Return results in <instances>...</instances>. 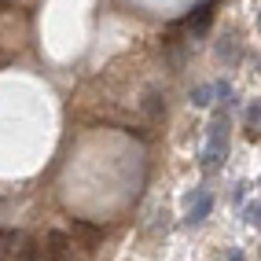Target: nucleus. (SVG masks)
<instances>
[{"mask_svg":"<svg viewBox=\"0 0 261 261\" xmlns=\"http://www.w3.org/2000/svg\"><path fill=\"white\" fill-rule=\"evenodd\" d=\"M243 195H247V184H236V191H232V199H236V202H243Z\"/></svg>","mask_w":261,"mask_h":261,"instance_id":"10","label":"nucleus"},{"mask_svg":"<svg viewBox=\"0 0 261 261\" xmlns=\"http://www.w3.org/2000/svg\"><path fill=\"white\" fill-rule=\"evenodd\" d=\"M44 257L48 261H81L74 232H48L44 236Z\"/></svg>","mask_w":261,"mask_h":261,"instance_id":"2","label":"nucleus"},{"mask_svg":"<svg viewBox=\"0 0 261 261\" xmlns=\"http://www.w3.org/2000/svg\"><path fill=\"white\" fill-rule=\"evenodd\" d=\"M257 30H261V15H257Z\"/></svg>","mask_w":261,"mask_h":261,"instance_id":"12","label":"nucleus"},{"mask_svg":"<svg viewBox=\"0 0 261 261\" xmlns=\"http://www.w3.org/2000/svg\"><path fill=\"white\" fill-rule=\"evenodd\" d=\"M217 56H221L224 63H236V41H232V37H221V44H217Z\"/></svg>","mask_w":261,"mask_h":261,"instance_id":"6","label":"nucleus"},{"mask_svg":"<svg viewBox=\"0 0 261 261\" xmlns=\"http://www.w3.org/2000/svg\"><path fill=\"white\" fill-rule=\"evenodd\" d=\"M15 247H19V236L8 232V228H0V261L15 257Z\"/></svg>","mask_w":261,"mask_h":261,"instance_id":"4","label":"nucleus"},{"mask_svg":"<svg viewBox=\"0 0 261 261\" xmlns=\"http://www.w3.org/2000/svg\"><path fill=\"white\" fill-rule=\"evenodd\" d=\"M247 125H250L254 133H261V103H257V99L247 107Z\"/></svg>","mask_w":261,"mask_h":261,"instance_id":"7","label":"nucleus"},{"mask_svg":"<svg viewBox=\"0 0 261 261\" xmlns=\"http://www.w3.org/2000/svg\"><path fill=\"white\" fill-rule=\"evenodd\" d=\"M210 210H214V195L202 191V188H195L188 195V224H202L206 217H210Z\"/></svg>","mask_w":261,"mask_h":261,"instance_id":"3","label":"nucleus"},{"mask_svg":"<svg viewBox=\"0 0 261 261\" xmlns=\"http://www.w3.org/2000/svg\"><path fill=\"white\" fill-rule=\"evenodd\" d=\"M210 96H214V89H210V85H199V89L191 92V103H195V107H210V103H214Z\"/></svg>","mask_w":261,"mask_h":261,"instance_id":"5","label":"nucleus"},{"mask_svg":"<svg viewBox=\"0 0 261 261\" xmlns=\"http://www.w3.org/2000/svg\"><path fill=\"white\" fill-rule=\"evenodd\" d=\"M243 221H247V224H261V202L243 206Z\"/></svg>","mask_w":261,"mask_h":261,"instance_id":"8","label":"nucleus"},{"mask_svg":"<svg viewBox=\"0 0 261 261\" xmlns=\"http://www.w3.org/2000/svg\"><path fill=\"white\" fill-rule=\"evenodd\" d=\"M228 133H232V121H228V114H214V121H210V133H206V147H202V169L206 173H214L221 162H224V154H228Z\"/></svg>","mask_w":261,"mask_h":261,"instance_id":"1","label":"nucleus"},{"mask_svg":"<svg viewBox=\"0 0 261 261\" xmlns=\"http://www.w3.org/2000/svg\"><path fill=\"white\" fill-rule=\"evenodd\" d=\"M228 261H243V254H239V250H232V254H228Z\"/></svg>","mask_w":261,"mask_h":261,"instance_id":"11","label":"nucleus"},{"mask_svg":"<svg viewBox=\"0 0 261 261\" xmlns=\"http://www.w3.org/2000/svg\"><path fill=\"white\" fill-rule=\"evenodd\" d=\"M214 92H217V99H221V103H232V85H228V81H221Z\"/></svg>","mask_w":261,"mask_h":261,"instance_id":"9","label":"nucleus"}]
</instances>
